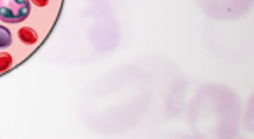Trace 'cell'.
<instances>
[{
	"instance_id": "cell-1",
	"label": "cell",
	"mask_w": 254,
	"mask_h": 139,
	"mask_svg": "<svg viewBox=\"0 0 254 139\" xmlns=\"http://www.w3.org/2000/svg\"><path fill=\"white\" fill-rule=\"evenodd\" d=\"M30 16V0H0V19L21 23Z\"/></svg>"
},
{
	"instance_id": "cell-2",
	"label": "cell",
	"mask_w": 254,
	"mask_h": 139,
	"mask_svg": "<svg viewBox=\"0 0 254 139\" xmlns=\"http://www.w3.org/2000/svg\"><path fill=\"white\" fill-rule=\"evenodd\" d=\"M211 4L218 14L225 18H237L249 11L254 0H211Z\"/></svg>"
},
{
	"instance_id": "cell-3",
	"label": "cell",
	"mask_w": 254,
	"mask_h": 139,
	"mask_svg": "<svg viewBox=\"0 0 254 139\" xmlns=\"http://www.w3.org/2000/svg\"><path fill=\"white\" fill-rule=\"evenodd\" d=\"M246 127L247 131L254 132V94L249 99V104H247V113H246Z\"/></svg>"
},
{
	"instance_id": "cell-4",
	"label": "cell",
	"mask_w": 254,
	"mask_h": 139,
	"mask_svg": "<svg viewBox=\"0 0 254 139\" xmlns=\"http://www.w3.org/2000/svg\"><path fill=\"white\" fill-rule=\"evenodd\" d=\"M19 39L25 44H35L37 42V32L33 28H21L19 30Z\"/></svg>"
},
{
	"instance_id": "cell-5",
	"label": "cell",
	"mask_w": 254,
	"mask_h": 139,
	"mask_svg": "<svg viewBox=\"0 0 254 139\" xmlns=\"http://www.w3.org/2000/svg\"><path fill=\"white\" fill-rule=\"evenodd\" d=\"M11 42H12V35H11V32H9V28L0 25V49L9 47Z\"/></svg>"
},
{
	"instance_id": "cell-6",
	"label": "cell",
	"mask_w": 254,
	"mask_h": 139,
	"mask_svg": "<svg viewBox=\"0 0 254 139\" xmlns=\"http://www.w3.org/2000/svg\"><path fill=\"white\" fill-rule=\"evenodd\" d=\"M12 66V56L11 54H0V72H5Z\"/></svg>"
},
{
	"instance_id": "cell-7",
	"label": "cell",
	"mask_w": 254,
	"mask_h": 139,
	"mask_svg": "<svg viewBox=\"0 0 254 139\" xmlns=\"http://www.w3.org/2000/svg\"><path fill=\"white\" fill-rule=\"evenodd\" d=\"M30 2H33V4L39 5V7H46V5L49 4V0H30Z\"/></svg>"
}]
</instances>
